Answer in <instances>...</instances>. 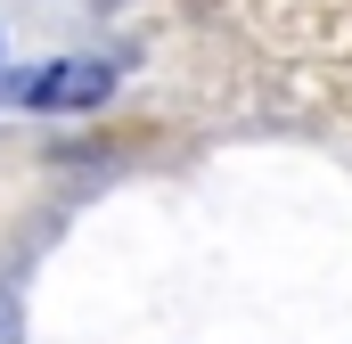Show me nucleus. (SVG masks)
<instances>
[{
    "instance_id": "1",
    "label": "nucleus",
    "mask_w": 352,
    "mask_h": 344,
    "mask_svg": "<svg viewBox=\"0 0 352 344\" xmlns=\"http://www.w3.org/2000/svg\"><path fill=\"white\" fill-rule=\"evenodd\" d=\"M107 90H115V66H98V58H58V66L25 74V107H41V115H74V107H98Z\"/></svg>"
}]
</instances>
